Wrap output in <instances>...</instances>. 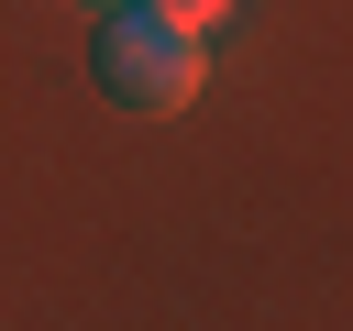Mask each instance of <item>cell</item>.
<instances>
[{
	"label": "cell",
	"instance_id": "1",
	"mask_svg": "<svg viewBox=\"0 0 353 331\" xmlns=\"http://www.w3.org/2000/svg\"><path fill=\"white\" fill-rule=\"evenodd\" d=\"M88 55H99V88H110L121 110H188V99L210 88V44H199L188 22H165L154 0H110Z\"/></svg>",
	"mask_w": 353,
	"mask_h": 331
},
{
	"label": "cell",
	"instance_id": "2",
	"mask_svg": "<svg viewBox=\"0 0 353 331\" xmlns=\"http://www.w3.org/2000/svg\"><path fill=\"white\" fill-rule=\"evenodd\" d=\"M154 11H165V22H188V33H199V44H210V22H221V11H232V0H154Z\"/></svg>",
	"mask_w": 353,
	"mask_h": 331
},
{
	"label": "cell",
	"instance_id": "3",
	"mask_svg": "<svg viewBox=\"0 0 353 331\" xmlns=\"http://www.w3.org/2000/svg\"><path fill=\"white\" fill-rule=\"evenodd\" d=\"M88 11H110V0H88Z\"/></svg>",
	"mask_w": 353,
	"mask_h": 331
}]
</instances>
